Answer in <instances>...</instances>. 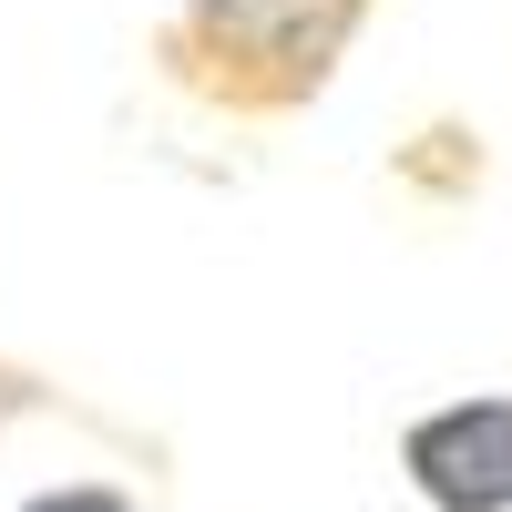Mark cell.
I'll return each instance as SVG.
<instances>
[{
  "mask_svg": "<svg viewBox=\"0 0 512 512\" xmlns=\"http://www.w3.org/2000/svg\"><path fill=\"white\" fill-rule=\"evenodd\" d=\"M359 31L369 0H185L164 21V72L226 113H308Z\"/></svg>",
  "mask_w": 512,
  "mask_h": 512,
  "instance_id": "1",
  "label": "cell"
},
{
  "mask_svg": "<svg viewBox=\"0 0 512 512\" xmlns=\"http://www.w3.org/2000/svg\"><path fill=\"white\" fill-rule=\"evenodd\" d=\"M400 472L431 512H512V390L420 410L400 431Z\"/></svg>",
  "mask_w": 512,
  "mask_h": 512,
  "instance_id": "2",
  "label": "cell"
},
{
  "mask_svg": "<svg viewBox=\"0 0 512 512\" xmlns=\"http://www.w3.org/2000/svg\"><path fill=\"white\" fill-rule=\"evenodd\" d=\"M21 512H134V502H123L113 482H62V492H31Z\"/></svg>",
  "mask_w": 512,
  "mask_h": 512,
  "instance_id": "3",
  "label": "cell"
}]
</instances>
